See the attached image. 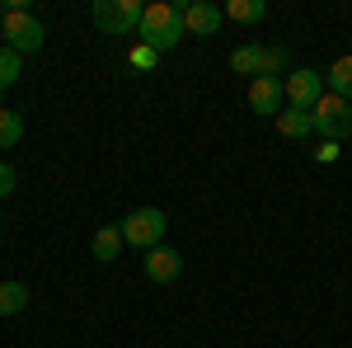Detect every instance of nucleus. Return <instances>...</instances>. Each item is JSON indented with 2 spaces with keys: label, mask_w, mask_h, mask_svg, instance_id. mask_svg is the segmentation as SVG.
Instances as JSON below:
<instances>
[{
  "label": "nucleus",
  "mask_w": 352,
  "mask_h": 348,
  "mask_svg": "<svg viewBox=\"0 0 352 348\" xmlns=\"http://www.w3.org/2000/svg\"><path fill=\"white\" fill-rule=\"evenodd\" d=\"M179 273H184V254L179 249H169V245H155V249H146V278L151 283H179Z\"/></svg>",
  "instance_id": "8"
},
{
  "label": "nucleus",
  "mask_w": 352,
  "mask_h": 348,
  "mask_svg": "<svg viewBox=\"0 0 352 348\" xmlns=\"http://www.w3.org/2000/svg\"><path fill=\"white\" fill-rule=\"evenodd\" d=\"M184 5L179 0H155V5H146V14H141V28H136V38L146 43V48H155V52H174L179 43H184Z\"/></svg>",
  "instance_id": "1"
},
{
  "label": "nucleus",
  "mask_w": 352,
  "mask_h": 348,
  "mask_svg": "<svg viewBox=\"0 0 352 348\" xmlns=\"http://www.w3.org/2000/svg\"><path fill=\"white\" fill-rule=\"evenodd\" d=\"M287 104L292 108H305V113H315V104L324 99V76H315V71H287Z\"/></svg>",
  "instance_id": "6"
},
{
  "label": "nucleus",
  "mask_w": 352,
  "mask_h": 348,
  "mask_svg": "<svg viewBox=\"0 0 352 348\" xmlns=\"http://www.w3.org/2000/svg\"><path fill=\"white\" fill-rule=\"evenodd\" d=\"M118 231H122V245H132V249H155V245H164L169 216H164V207H136L118 221Z\"/></svg>",
  "instance_id": "3"
},
{
  "label": "nucleus",
  "mask_w": 352,
  "mask_h": 348,
  "mask_svg": "<svg viewBox=\"0 0 352 348\" xmlns=\"http://www.w3.org/2000/svg\"><path fill=\"white\" fill-rule=\"evenodd\" d=\"M89 254H94L99 264H113V259L122 254V231H118V221L94 231V240H89Z\"/></svg>",
  "instance_id": "10"
},
{
  "label": "nucleus",
  "mask_w": 352,
  "mask_h": 348,
  "mask_svg": "<svg viewBox=\"0 0 352 348\" xmlns=\"http://www.w3.org/2000/svg\"><path fill=\"white\" fill-rule=\"evenodd\" d=\"M263 14H268L263 0H230V5H226V19H235V24H258Z\"/></svg>",
  "instance_id": "16"
},
{
  "label": "nucleus",
  "mask_w": 352,
  "mask_h": 348,
  "mask_svg": "<svg viewBox=\"0 0 352 348\" xmlns=\"http://www.w3.org/2000/svg\"><path fill=\"white\" fill-rule=\"evenodd\" d=\"M155 61H160V52H155V48H146V43H136V48H132V66H141V71H151Z\"/></svg>",
  "instance_id": "19"
},
{
  "label": "nucleus",
  "mask_w": 352,
  "mask_h": 348,
  "mask_svg": "<svg viewBox=\"0 0 352 348\" xmlns=\"http://www.w3.org/2000/svg\"><path fill=\"white\" fill-rule=\"evenodd\" d=\"M249 108L263 113V118H277V113L287 108V90H282V81H272V76L249 81Z\"/></svg>",
  "instance_id": "7"
},
{
  "label": "nucleus",
  "mask_w": 352,
  "mask_h": 348,
  "mask_svg": "<svg viewBox=\"0 0 352 348\" xmlns=\"http://www.w3.org/2000/svg\"><path fill=\"white\" fill-rule=\"evenodd\" d=\"M179 5H184V28L188 33H217L221 19H226V10L207 5V0H179Z\"/></svg>",
  "instance_id": "9"
},
{
  "label": "nucleus",
  "mask_w": 352,
  "mask_h": 348,
  "mask_svg": "<svg viewBox=\"0 0 352 348\" xmlns=\"http://www.w3.org/2000/svg\"><path fill=\"white\" fill-rule=\"evenodd\" d=\"M277 132L282 136H292V141H300V136H310L315 132V118H310V113H305V108H282V113H277Z\"/></svg>",
  "instance_id": "11"
},
{
  "label": "nucleus",
  "mask_w": 352,
  "mask_h": 348,
  "mask_svg": "<svg viewBox=\"0 0 352 348\" xmlns=\"http://www.w3.org/2000/svg\"><path fill=\"white\" fill-rule=\"evenodd\" d=\"M320 161H324V165L338 161V141H324V146H320Z\"/></svg>",
  "instance_id": "21"
},
{
  "label": "nucleus",
  "mask_w": 352,
  "mask_h": 348,
  "mask_svg": "<svg viewBox=\"0 0 352 348\" xmlns=\"http://www.w3.org/2000/svg\"><path fill=\"white\" fill-rule=\"evenodd\" d=\"M24 306H28V287L24 283H14V278L0 283V316H19Z\"/></svg>",
  "instance_id": "15"
},
{
  "label": "nucleus",
  "mask_w": 352,
  "mask_h": 348,
  "mask_svg": "<svg viewBox=\"0 0 352 348\" xmlns=\"http://www.w3.org/2000/svg\"><path fill=\"white\" fill-rule=\"evenodd\" d=\"M19 76H24V57L10 52V48H0V90H10Z\"/></svg>",
  "instance_id": "18"
},
{
  "label": "nucleus",
  "mask_w": 352,
  "mask_h": 348,
  "mask_svg": "<svg viewBox=\"0 0 352 348\" xmlns=\"http://www.w3.org/2000/svg\"><path fill=\"white\" fill-rule=\"evenodd\" d=\"M0 24H5V48H10V52H19V57H33L38 48H43V38H47L43 24H38L28 10H5V19H0Z\"/></svg>",
  "instance_id": "4"
},
{
  "label": "nucleus",
  "mask_w": 352,
  "mask_h": 348,
  "mask_svg": "<svg viewBox=\"0 0 352 348\" xmlns=\"http://www.w3.org/2000/svg\"><path fill=\"white\" fill-rule=\"evenodd\" d=\"M324 85H329V94H338V99H348V104H352V52L338 57V61L329 66Z\"/></svg>",
  "instance_id": "12"
},
{
  "label": "nucleus",
  "mask_w": 352,
  "mask_h": 348,
  "mask_svg": "<svg viewBox=\"0 0 352 348\" xmlns=\"http://www.w3.org/2000/svg\"><path fill=\"white\" fill-rule=\"evenodd\" d=\"M24 141V118L14 108H0V151H14Z\"/></svg>",
  "instance_id": "14"
},
{
  "label": "nucleus",
  "mask_w": 352,
  "mask_h": 348,
  "mask_svg": "<svg viewBox=\"0 0 352 348\" xmlns=\"http://www.w3.org/2000/svg\"><path fill=\"white\" fill-rule=\"evenodd\" d=\"M310 118H315V132L324 136V141H343V136H352V104L338 99V94H324Z\"/></svg>",
  "instance_id": "5"
},
{
  "label": "nucleus",
  "mask_w": 352,
  "mask_h": 348,
  "mask_svg": "<svg viewBox=\"0 0 352 348\" xmlns=\"http://www.w3.org/2000/svg\"><path fill=\"white\" fill-rule=\"evenodd\" d=\"M0 48H5V24H0Z\"/></svg>",
  "instance_id": "22"
},
{
  "label": "nucleus",
  "mask_w": 352,
  "mask_h": 348,
  "mask_svg": "<svg viewBox=\"0 0 352 348\" xmlns=\"http://www.w3.org/2000/svg\"><path fill=\"white\" fill-rule=\"evenodd\" d=\"M287 66H292V48H282V43H277V48H263V71H258V76L282 81V71H287Z\"/></svg>",
  "instance_id": "17"
},
{
  "label": "nucleus",
  "mask_w": 352,
  "mask_h": 348,
  "mask_svg": "<svg viewBox=\"0 0 352 348\" xmlns=\"http://www.w3.org/2000/svg\"><path fill=\"white\" fill-rule=\"evenodd\" d=\"M141 14H146L141 0H94V5H89V24L99 28V33H109V38L136 33V28H141Z\"/></svg>",
  "instance_id": "2"
},
{
  "label": "nucleus",
  "mask_w": 352,
  "mask_h": 348,
  "mask_svg": "<svg viewBox=\"0 0 352 348\" xmlns=\"http://www.w3.org/2000/svg\"><path fill=\"white\" fill-rule=\"evenodd\" d=\"M14 184H19L14 165H10V161H0V198H10V193H14Z\"/></svg>",
  "instance_id": "20"
},
{
  "label": "nucleus",
  "mask_w": 352,
  "mask_h": 348,
  "mask_svg": "<svg viewBox=\"0 0 352 348\" xmlns=\"http://www.w3.org/2000/svg\"><path fill=\"white\" fill-rule=\"evenodd\" d=\"M230 71H235V76H254V81H258V71H263V48H258V43L235 48V52H230Z\"/></svg>",
  "instance_id": "13"
}]
</instances>
